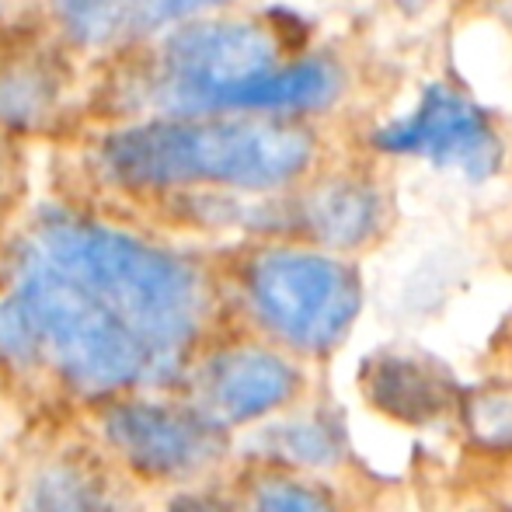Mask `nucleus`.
<instances>
[{"label": "nucleus", "mask_w": 512, "mask_h": 512, "mask_svg": "<svg viewBox=\"0 0 512 512\" xmlns=\"http://www.w3.org/2000/svg\"><path fill=\"white\" fill-rule=\"evenodd\" d=\"M359 384H363L366 405L401 425H432L457 411L464 398L443 363L401 349H387L366 359Z\"/></svg>", "instance_id": "9d476101"}, {"label": "nucleus", "mask_w": 512, "mask_h": 512, "mask_svg": "<svg viewBox=\"0 0 512 512\" xmlns=\"http://www.w3.org/2000/svg\"><path fill=\"white\" fill-rule=\"evenodd\" d=\"M11 512H143V506L136 481L98 443H77L28 460L14 481Z\"/></svg>", "instance_id": "6e6552de"}, {"label": "nucleus", "mask_w": 512, "mask_h": 512, "mask_svg": "<svg viewBox=\"0 0 512 512\" xmlns=\"http://www.w3.org/2000/svg\"><path fill=\"white\" fill-rule=\"evenodd\" d=\"M70 35L88 46H102L126 21H133V0H49Z\"/></svg>", "instance_id": "4468645a"}, {"label": "nucleus", "mask_w": 512, "mask_h": 512, "mask_svg": "<svg viewBox=\"0 0 512 512\" xmlns=\"http://www.w3.org/2000/svg\"><path fill=\"white\" fill-rule=\"evenodd\" d=\"M234 499L244 512H342V499L324 478L269 464L251 467Z\"/></svg>", "instance_id": "f8f14e48"}, {"label": "nucleus", "mask_w": 512, "mask_h": 512, "mask_svg": "<svg viewBox=\"0 0 512 512\" xmlns=\"http://www.w3.org/2000/svg\"><path fill=\"white\" fill-rule=\"evenodd\" d=\"M394 4H398L401 11H408V14H422V11H429L432 4H439V0H394Z\"/></svg>", "instance_id": "f3484780"}, {"label": "nucleus", "mask_w": 512, "mask_h": 512, "mask_svg": "<svg viewBox=\"0 0 512 512\" xmlns=\"http://www.w3.org/2000/svg\"><path fill=\"white\" fill-rule=\"evenodd\" d=\"M102 157L108 175L133 189L279 192L310 178L317 136L297 119H168L115 133Z\"/></svg>", "instance_id": "f03ea898"}, {"label": "nucleus", "mask_w": 512, "mask_h": 512, "mask_svg": "<svg viewBox=\"0 0 512 512\" xmlns=\"http://www.w3.org/2000/svg\"><path fill=\"white\" fill-rule=\"evenodd\" d=\"M255 464L286 467L300 474H328L345 460L342 425L324 411H286L272 422L251 429Z\"/></svg>", "instance_id": "9b49d317"}, {"label": "nucleus", "mask_w": 512, "mask_h": 512, "mask_svg": "<svg viewBox=\"0 0 512 512\" xmlns=\"http://www.w3.org/2000/svg\"><path fill=\"white\" fill-rule=\"evenodd\" d=\"M213 290L175 251L49 216L0 290V370L81 405L182 387L206 352Z\"/></svg>", "instance_id": "f257e3e1"}, {"label": "nucleus", "mask_w": 512, "mask_h": 512, "mask_svg": "<svg viewBox=\"0 0 512 512\" xmlns=\"http://www.w3.org/2000/svg\"><path fill=\"white\" fill-rule=\"evenodd\" d=\"M276 67L279 39L258 21H192L164 49L161 88L175 119H213Z\"/></svg>", "instance_id": "39448f33"}, {"label": "nucleus", "mask_w": 512, "mask_h": 512, "mask_svg": "<svg viewBox=\"0 0 512 512\" xmlns=\"http://www.w3.org/2000/svg\"><path fill=\"white\" fill-rule=\"evenodd\" d=\"M304 391V363L262 338L206 345L182 384L185 398L230 436L293 411Z\"/></svg>", "instance_id": "423d86ee"}, {"label": "nucleus", "mask_w": 512, "mask_h": 512, "mask_svg": "<svg viewBox=\"0 0 512 512\" xmlns=\"http://www.w3.org/2000/svg\"><path fill=\"white\" fill-rule=\"evenodd\" d=\"M237 293L262 342L300 363L342 349L363 310L359 265L307 241L255 248L237 269Z\"/></svg>", "instance_id": "7ed1b4c3"}, {"label": "nucleus", "mask_w": 512, "mask_h": 512, "mask_svg": "<svg viewBox=\"0 0 512 512\" xmlns=\"http://www.w3.org/2000/svg\"><path fill=\"white\" fill-rule=\"evenodd\" d=\"M98 450L140 485L192 488L220 471L234 436L185 394L143 391L91 408Z\"/></svg>", "instance_id": "20e7f679"}, {"label": "nucleus", "mask_w": 512, "mask_h": 512, "mask_svg": "<svg viewBox=\"0 0 512 512\" xmlns=\"http://www.w3.org/2000/svg\"><path fill=\"white\" fill-rule=\"evenodd\" d=\"M164 512H244L237 499H223L216 492H199V488H185L164 506Z\"/></svg>", "instance_id": "dca6fc26"}, {"label": "nucleus", "mask_w": 512, "mask_h": 512, "mask_svg": "<svg viewBox=\"0 0 512 512\" xmlns=\"http://www.w3.org/2000/svg\"><path fill=\"white\" fill-rule=\"evenodd\" d=\"M370 147L387 157L432 164L464 182H488L506 161V143L492 115L443 81L425 84L405 115L373 129Z\"/></svg>", "instance_id": "0eeeda50"}, {"label": "nucleus", "mask_w": 512, "mask_h": 512, "mask_svg": "<svg viewBox=\"0 0 512 512\" xmlns=\"http://www.w3.org/2000/svg\"><path fill=\"white\" fill-rule=\"evenodd\" d=\"M297 223L307 244L352 258L387 234L391 199L370 171H338L307 185L297 203Z\"/></svg>", "instance_id": "1a4fd4ad"}, {"label": "nucleus", "mask_w": 512, "mask_h": 512, "mask_svg": "<svg viewBox=\"0 0 512 512\" xmlns=\"http://www.w3.org/2000/svg\"><path fill=\"white\" fill-rule=\"evenodd\" d=\"M509 502H512V488H509Z\"/></svg>", "instance_id": "a211bd4d"}, {"label": "nucleus", "mask_w": 512, "mask_h": 512, "mask_svg": "<svg viewBox=\"0 0 512 512\" xmlns=\"http://www.w3.org/2000/svg\"><path fill=\"white\" fill-rule=\"evenodd\" d=\"M460 425L485 453H512V380H492L460 398Z\"/></svg>", "instance_id": "ddd939ff"}, {"label": "nucleus", "mask_w": 512, "mask_h": 512, "mask_svg": "<svg viewBox=\"0 0 512 512\" xmlns=\"http://www.w3.org/2000/svg\"><path fill=\"white\" fill-rule=\"evenodd\" d=\"M234 0H133V21L143 28H161L171 21H192L199 14L220 11Z\"/></svg>", "instance_id": "2eb2a0df"}]
</instances>
